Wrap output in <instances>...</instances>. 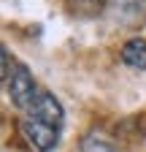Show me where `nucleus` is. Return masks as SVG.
I'll list each match as a JSON object with an SVG mask.
<instances>
[{
	"mask_svg": "<svg viewBox=\"0 0 146 152\" xmlns=\"http://www.w3.org/2000/svg\"><path fill=\"white\" fill-rule=\"evenodd\" d=\"M22 133H25V139L38 152H51L54 147L60 144V128H54L49 122H41L35 117L22 120Z\"/></svg>",
	"mask_w": 146,
	"mask_h": 152,
	"instance_id": "2",
	"label": "nucleus"
},
{
	"mask_svg": "<svg viewBox=\"0 0 146 152\" xmlns=\"http://www.w3.org/2000/svg\"><path fill=\"white\" fill-rule=\"evenodd\" d=\"M122 60L135 68V71H146V41L143 38H133L122 46Z\"/></svg>",
	"mask_w": 146,
	"mask_h": 152,
	"instance_id": "4",
	"label": "nucleus"
},
{
	"mask_svg": "<svg viewBox=\"0 0 146 152\" xmlns=\"http://www.w3.org/2000/svg\"><path fill=\"white\" fill-rule=\"evenodd\" d=\"M35 82H33V73H30V68L27 65H22V63H16L14 68H11V73H8V98H11V103L16 106V109H30V103H33V98H35Z\"/></svg>",
	"mask_w": 146,
	"mask_h": 152,
	"instance_id": "1",
	"label": "nucleus"
},
{
	"mask_svg": "<svg viewBox=\"0 0 146 152\" xmlns=\"http://www.w3.org/2000/svg\"><path fill=\"white\" fill-rule=\"evenodd\" d=\"M27 117H35V120H41V122H49L54 128H62V117H65V111H62V103L54 98L51 92L46 90H38L35 92V98L27 109Z\"/></svg>",
	"mask_w": 146,
	"mask_h": 152,
	"instance_id": "3",
	"label": "nucleus"
},
{
	"mask_svg": "<svg viewBox=\"0 0 146 152\" xmlns=\"http://www.w3.org/2000/svg\"><path fill=\"white\" fill-rule=\"evenodd\" d=\"M141 8H143V0H111V11L124 22L141 19Z\"/></svg>",
	"mask_w": 146,
	"mask_h": 152,
	"instance_id": "5",
	"label": "nucleus"
},
{
	"mask_svg": "<svg viewBox=\"0 0 146 152\" xmlns=\"http://www.w3.org/2000/svg\"><path fill=\"white\" fill-rule=\"evenodd\" d=\"M8 73H11V63H8V52L0 46V82L8 79Z\"/></svg>",
	"mask_w": 146,
	"mask_h": 152,
	"instance_id": "6",
	"label": "nucleus"
}]
</instances>
